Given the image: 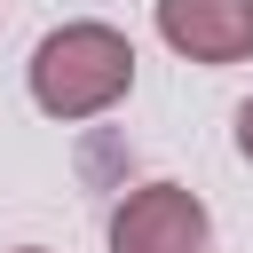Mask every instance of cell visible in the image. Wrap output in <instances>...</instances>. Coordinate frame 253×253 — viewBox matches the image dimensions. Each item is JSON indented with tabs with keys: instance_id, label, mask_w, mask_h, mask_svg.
I'll return each instance as SVG.
<instances>
[{
	"instance_id": "1",
	"label": "cell",
	"mask_w": 253,
	"mask_h": 253,
	"mask_svg": "<svg viewBox=\"0 0 253 253\" xmlns=\"http://www.w3.org/2000/svg\"><path fill=\"white\" fill-rule=\"evenodd\" d=\"M134 87V47L111 24H55L32 47V103L47 119H95Z\"/></svg>"
},
{
	"instance_id": "2",
	"label": "cell",
	"mask_w": 253,
	"mask_h": 253,
	"mask_svg": "<svg viewBox=\"0 0 253 253\" xmlns=\"http://www.w3.org/2000/svg\"><path fill=\"white\" fill-rule=\"evenodd\" d=\"M111 253H213V221L198 190L182 182H142L111 213Z\"/></svg>"
},
{
	"instance_id": "3",
	"label": "cell",
	"mask_w": 253,
	"mask_h": 253,
	"mask_svg": "<svg viewBox=\"0 0 253 253\" xmlns=\"http://www.w3.org/2000/svg\"><path fill=\"white\" fill-rule=\"evenodd\" d=\"M158 40L190 63H245L253 55V0H158Z\"/></svg>"
},
{
	"instance_id": "4",
	"label": "cell",
	"mask_w": 253,
	"mask_h": 253,
	"mask_svg": "<svg viewBox=\"0 0 253 253\" xmlns=\"http://www.w3.org/2000/svg\"><path fill=\"white\" fill-rule=\"evenodd\" d=\"M237 150H245V158H253V95H245V103H237Z\"/></svg>"
},
{
	"instance_id": "5",
	"label": "cell",
	"mask_w": 253,
	"mask_h": 253,
	"mask_svg": "<svg viewBox=\"0 0 253 253\" xmlns=\"http://www.w3.org/2000/svg\"><path fill=\"white\" fill-rule=\"evenodd\" d=\"M16 253H40V245H16Z\"/></svg>"
}]
</instances>
